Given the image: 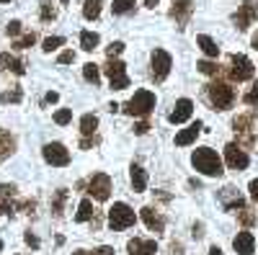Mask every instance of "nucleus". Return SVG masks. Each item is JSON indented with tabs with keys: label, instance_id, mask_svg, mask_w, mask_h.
Returning <instances> with one entry per match:
<instances>
[{
	"label": "nucleus",
	"instance_id": "obj_1",
	"mask_svg": "<svg viewBox=\"0 0 258 255\" xmlns=\"http://www.w3.org/2000/svg\"><path fill=\"white\" fill-rule=\"evenodd\" d=\"M191 162H194V167H197L199 173H204L209 178H220L225 173V170H222V160H220V155L214 152L212 147H199V150H194Z\"/></svg>",
	"mask_w": 258,
	"mask_h": 255
},
{
	"label": "nucleus",
	"instance_id": "obj_2",
	"mask_svg": "<svg viewBox=\"0 0 258 255\" xmlns=\"http://www.w3.org/2000/svg\"><path fill=\"white\" fill-rule=\"evenodd\" d=\"M153 109H155V93L153 91H137L132 98L126 101V106H124V111L129 114V116H150L153 114Z\"/></svg>",
	"mask_w": 258,
	"mask_h": 255
},
{
	"label": "nucleus",
	"instance_id": "obj_3",
	"mask_svg": "<svg viewBox=\"0 0 258 255\" xmlns=\"http://www.w3.org/2000/svg\"><path fill=\"white\" fill-rule=\"evenodd\" d=\"M207 96H209L212 106H214L217 111H225V109H230V106L235 103V91L230 88L227 82H222V80L209 82V85H207Z\"/></svg>",
	"mask_w": 258,
	"mask_h": 255
},
{
	"label": "nucleus",
	"instance_id": "obj_4",
	"mask_svg": "<svg viewBox=\"0 0 258 255\" xmlns=\"http://www.w3.org/2000/svg\"><path fill=\"white\" fill-rule=\"evenodd\" d=\"M137 217H135V211L129 209L124 201H116L111 209H109V227L114 232H121V229H129V227H135Z\"/></svg>",
	"mask_w": 258,
	"mask_h": 255
},
{
	"label": "nucleus",
	"instance_id": "obj_5",
	"mask_svg": "<svg viewBox=\"0 0 258 255\" xmlns=\"http://www.w3.org/2000/svg\"><path fill=\"white\" fill-rule=\"evenodd\" d=\"M227 75H230V80L243 82V80H250V77L255 75V67H253V62H250L245 54H232V57H230V70H227Z\"/></svg>",
	"mask_w": 258,
	"mask_h": 255
},
{
	"label": "nucleus",
	"instance_id": "obj_6",
	"mask_svg": "<svg viewBox=\"0 0 258 255\" xmlns=\"http://www.w3.org/2000/svg\"><path fill=\"white\" fill-rule=\"evenodd\" d=\"M103 72H106V77H109V82H111L114 91L129 88V75H126V65H124V62L109 59V62H106V67H103Z\"/></svg>",
	"mask_w": 258,
	"mask_h": 255
},
{
	"label": "nucleus",
	"instance_id": "obj_7",
	"mask_svg": "<svg viewBox=\"0 0 258 255\" xmlns=\"http://www.w3.org/2000/svg\"><path fill=\"white\" fill-rule=\"evenodd\" d=\"M88 194L96 201H109V196H111V178L106 173H93L91 181H88Z\"/></svg>",
	"mask_w": 258,
	"mask_h": 255
},
{
	"label": "nucleus",
	"instance_id": "obj_8",
	"mask_svg": "<svg viewBox=\"0 0 258 255\" xmlns=\"http://www.w3.org/2000/svg\"><path fill=\"white\" fill-rule=\"evenodd\" d=\"M170 67H173V59L165 49H155L153 52V77L158 82H163L168 75H170Z\"/></svg>",
	"mask_w": 258,
	"mask_h": 255
},
{
	"label": "nucleus",
	"instance_id": "obj_9",
	"mask_svg": "<svg viewBox=\"0 0 258 255\" xmlns=\"http://www.w3.org/2000/svg\"><path fill=\"white\" fill-rule=\"evenodd\" d=\"M255 18H258V3L255 0H245V3L238 8V13H235V26H238L240 31H248Z\"/></svg>",
	"mask_w": 258,
	"mask_h": 255
},
{
	"label": "nucleus",
	"instance_id": "obj_10",
	"mask_svg": "<svg viewBox=\"0 0 258 255\" xmlns=\"http://www.w3.org/2000/svg\"><path fill=\"white\" fill-rule=\"evenodd\" d=\"M44 160L49 162V165H57V167H64L70 162V152L64 150V144H59V142H49V144H44Z\"/></svg>",
	"mask_w": 258,
	"mask_h": 255
},
{
	"label": "nucleus",
	"instance_id": "obj_11",
	"mask_svg": "<svg viewBox=\"0 0 258 255\" xmlns=\"http://www.w3.org/2000/svg\"><path fill=\"white\" fill-rule=\"evenodd\" d=\"M225 160H227V165H230L232 170H245L248 162H250V157L245 155V150H243L240 144H235V142H230V144L225 147Z\"/></svg>",
	"mask_w": 258,
	"mask_h": 255
},
{
	"label": "nucleus",
	"instance_id": "obj_12",
	"mask_svg": "<svg viewBox=\"0 0 258 255\" xmlns=\"http://www.w3.org/2000/svg\"><path fill=\"white\" fill-rule=\"evenodd\" d=\"M191 13H194V3H191V0H173V3H170V18H176L178 29L186 26V21L191 18Z\"/></svg>",
	"mask_w": 258,
	"mask_h": 255
},
{
	"label": "nucleus",
	"instance_id": "obj_13",
	"mask_svg": "<svg viewBox=\"0 0 258 255\" xmlns=\"http://www.w3.org/2000/svg\"><path fill=\"white\" fill-rule=\"evenodd\" d=\"M140 214H142V222L147 224V229H153L155 235H160V232L165 229V219L158 214V211H155L153 206H142Z\"/></svg>",
	"mask_w": 258,
	"mask_h": 255
},
{
	"label": "nucleus",
	"instance_id": "obj_14",
	"mask_svg": "<svg viewBox=\"0 0 258 255\" xmlns=\"http://www.w3.org/2000/svg\"><path fill=\"white\" fill-rule=\"evenodd\" d=\"M126 250H129V255H155L158 252V245H155V240L135 237V240L126 242Z\"/></svg>",
	"mask_w": 258,
	"mask_h": 255
},
{
	"label": "nucleus",
	"instance_id": "obj_15",
	"mask_svg": "<svg viewBox=\"0 0 258 255\" xmlns=\"http://www.w3.org/2000/svg\"><path fill=\"white\" fill-rule=\"evenodd\" d=\"M191 114H194V103H191L188 98H181V101L176 103V109L170 111L168 121H170V124H183V121H186Z\"/></svg>",
	"mask_w": 258,
	"mask_h": 255
},
{
	"label": "nucleus",
	"instance_id": "obj_16",
	"mask_svg": "<svg viewBox=\"0 0 258 255\" xmlns=\"http://www.w3.org/2000/svg\"><path fill=\"white\" fill-rule=\"evenodd\" d=\"M232 247L238 255H250L253 247H255V240H253L250 232H238V237L232 240Z\"/></svg>",
	"mask_w": 258,
	"mask_h": 255
},
{
	"label": "nucleus",
	"instance_id": "obj_17",
	"mask_svg": "<svg viewBox=\"0 0 258 255\" xmlns=\"http://www.w3.org/2000/svg\"><path fill=\"white\" fill-rule=\"evenodd\" d=\"M199 132H202V121H194V124H188L186 129H181V132L176 134V144H178V147H186V144H191L194 139L199 137Z\"/></svg>",
	"mask_w": 258,
	"mask_h": 255
},
{
	"label": "nucleus",
	"instance_id": "obj_18",
	"mask_svg": "<svg viewBox=\"0 0 258 255\" xmlns=\"http://www.w3.org/2000/svg\"><path fill=\"white\" fill-rule=\"evenodd\" d=\"M232 126H235V132L238 134H243V142L245 144H250L253 139H250V126H253V114H243V116H235L232 119Z\"/></svg>",
	"mask_w": 258,
	"mask_h": 255
},
{
	"label": "nucleus",
	"instance_id": "obj_19",
	"mask_svg": "<svg viewBox=\"0 0 258 255\" xmlns=\"http://www.w3.org/2000/svg\"><path fill=\"white\" fill-rule=\"evenodd\" d=\"M222 204H225V209H243L245 206V201H243V196L238 194L235 188H225L222 191Z\"/></svg>",
	"mask_w": 258,
	"mask_h": 255
},
{
	"label": "nucleus",
	"instance_id": "obj_20",
	"mask_svg": "<svg viewBox=\"0 0 258 255\" xmlns=\"http://www.w3.org/2000/svg\"><path fill=\"white\" fill-rule=\"evenodd\" d=\"M3 70H13L16 75H24V72H26L24 62L16 59V57H11L8 52H6V54H0V72H3Z\"/></svg>",
	"mask_w": 258,
	"mask_h": 255
},
{
	"label": "nucleus",
	"instance_id": "obj_21",
	"mask_svg": "<svg viewBox=\"0 0 258 255\" xmlns=\"http://www.w3.org/2000/svg\"><path fill=\"white\" fill-rule=\"evenodd\" d=\"M13 196H16V186L13 183H3V186H0V201H3V211H6V214H13V211H16V206L11 204Z\"/></svg>",
	"mask_w": 258,
	"mask_h": 255
},
{
	"label": "nucleus",
	"instance_id": "obj_22",
	"mask_svg": "<svg viewBox=\"0 0 258 255\" xmlns=\"http://www.w3.org/2000/svg\"><path fill=\"white\" fill-rule=\"evenodd\" d=\"M129 178H132V188L137 191V194H142V191L147 188V173H145L140 165H132V170H129Z\"/></svg>",
	"mask_w": 258,
	"mask_h": 255
},
{
	"label": "nucleus",
	"instance_id": "obj_23",
	"mask_svg": "<svg viewBox=\"0 0 258 255\" xmlns=\"http://www.w3.org/2000/svg\"><path fill=\"white\" fill-rule=\"evenodd\" d=\"M16 150V137L11 132H0V160L11 157Z\"/></svg>",
	"mask_w": 258,
	"mask_h": 255
},
{
	"label": "nucleus",
	"instance_id": "obj_24",
	"mask_svg": "<svg viewBox=\"0 0 258 255\" xmlns=\"http://www.w3.org/2000/svg\"><path fill=\"white\" fill-rule=\"evenodd\" d=\"M197 44L202 47V52H204L207 57H220V47H217V41L209 39L207 34H199V36H197Z\"/></svg>",
	"mask_w": 258,
	"mask_h": 255
},
{
	"label": "nucleus",
	"instance_id": "obj_25",
	"mask_svg": "<svg viewBox=\"0 0 258 255\" xmlns=\"http://www.w3.org/2000/svg\"><path fill=\"white\" fill-rule=\"evenodd\" d=\"M96 217V209L91 204V199H83L80 206H78V214H75V222H91Z\"/></svg>",
	"mask_w": 258,
	"mask_h": 255
},
{
	"label": "nucleus",
	"instance_id": "obj_26",
	"mask_svg": "<svg viewBox=\"0 0 258 255\" xmlns=\"http://www.w3.org/2000/svg\"><path fill=\"white\" fill-rule=\"evenodd\" d=\"M98 41H101V36H98L96 31H83V34H80V47H83L85 52H93V49L98 47Z\"/></svg>",
	"mask_w": 258,
	"mask_h": 255
},
{
	"label": "nucleus",
	"instance_id": "obj_27",
	"mask_svg": "<svg viewBox=\"0 0 258 255\" xmlns=\"http://www.w3.org/2000/svg\"><path fill=\"white\" fill-rule=\"evenodd\" d=\"M83 77L88 80L93 88L101 82V70H98V65H93V62H88V65H83Z\"/></svg>",
	"mask_w": 258,
	"mask_h": 255
},
{
	"label": "nucleus",
	"instance_id": "obj_28",
	"mask_svg": "<svg viewBox=\"0 0 258 255\" xmlns=\"http://www.w3.org/2000/svg\"><path fill=\"white\" fill-rule=\"evenodd\" d=\"M96 126H98V119H96L93 114H85V116L80 119V132H83L85 137H93Z\"/></svg>",
	"mask_w": 258,
	"mask_h": 255
},
{
	"label": "nucleus",
	"instance_id": "obj_29",
	"mask_svg": "<svg viewBox=\"0 0 258 255\" xmlns=\"http://www.w3.org/2000/svg\"><path fill=\"white\" fill-rule=\"evenodd\" d=\"M83 16L88 18V21H96L101 16V0H85V6H83Z\"/></svg>",
	"mask_w": 258,
	"mask_h": 255
},
{
	"label": "nucleus",
	"instance_id": "obj_30",
	"mask_svg": "<svg viewBox=\"0 0 258 255\" xmlns=\"http://www.w3.org/2000/svg\"><path fill=\"white\" fill-rule=\"evenodd\" d=\"M238 219H240V224H243V227H250V224H255V222H258V211H253V209H245V206H243V209L238 211Z\"/></svg>",
	"mask_w": 258,
	"mask_h": 255
},
{
	"label": "nucleus",
	"instance_id": "obj_31",
	"mask_svg": "<svg viewBox=\"0 0 258 255\" xmlns=\"http://www.w3.org/2000/svg\"><path fill=\"white\" fill-rule=\"evenodd\" d=\"M111 11H114L116 16H124V13H129V11H135V0H114Z\"/></svg>",
	"mask_w": 258,
	"mask_h": 255
},
{
	"label": "nucleus",
	"instance_id": "obj_32",
	"mask_svg": "<svg viewBox=\"0 0 258 255\" xmlns=\"http://www.w3.org/2000/svg\"><path fill=\"white\" fill-rule=\"evenodd\" d=\"M64 199H68V191H64V188H59L57 194H54V201H52V211H54L57 217L62 214V206H64Z\"/></svg>",
	"mask_w": 258,
	"mask_h": 255
},
{
	"label": "nucleus",
	"instance_id": "obj_33",
	"mask_svg": "<svg viewBox=\"0 0 258 255\" xmlns=\"http://www.w3.org/2000/svg\"><path fill=\"white\" fill-rule=\"evenodd\" d=\"M39 13H41V21H54V18H57V11L52 8L49 0H41V8H39Z\"/></svg>",
	"mask_w": 258,
	"mask_h": 255
},
{
	"label": "nucleus",
	"instance_id": "obj_34",
	"mask_svg": "<svg viewBox=\"0 0 258 255\" xmlns=\"http://www.w3.org/2000/svg\"><path fill=\"white\" fill-rule=\"evenodd\" d=\"M199 72H204V75H220V65H214V62H209V59H204V62H199Z\"/></svg>",
	"mask_w": 258,
	"mask_h": 255
},
{
	"label": "nucleus",
	"instance_id": "obj_35",
	"mask_svg": "<svg viewBox=\"0 0 258 255\" xmlns=\"http://www.w3.org/2000/svg\"><path fill=\"white\" fill-rule=\"evenodd\" d=\"M62 44H64L62 36H47V39H44V52H54V49H59Z\"/></svg>",
	"mask_w": 258,
	"mask_h": 255
},
{
	"label": "nucleus",
	"instance_id": "obj_36",
	"mask_svg": "<svg viewBox=\"0 0 258 255\" xmlns=\"http://www.w3.org/2000/svg\"><path fill=\"white\" fill-rule=\"evenodd\" d=\"M34 41H36V34L31 31V34H26V36H21L13 47H16V49H29V47H34Z\"/></svg>",
	"mask_w": 258,
	"mask_h": 255
},
{
	"label": "nucleus",
	"instance_id": "obj_37",
	"mask_svg": "<svg viewBox=\"0 0 258 255\" xmlns=\"http://www.w3.org/2000/svg\"><path fill=\"white\" fill-rule=\"evenodd\" d=\"M70 119H73V111H70V109H59V111L54 114V124H59V126L70 124Z\"/></svg>",
	"mask_w": 258,
	"mask_h": 255
},
{
	"label": "nucleus",
	"instance_id": "obj_38",
	"mask_svg": "<svg viewBox=\"0 0 258 255\" xmlns=\"http://www.w3.org/2000/svg\"><path fill=\"white\" fill-rule=\"evenodd\" d=\"M243 101H245L248 106H258V82H253V85H250V91L243 96Z\"/></svg>",
	"mask_w": 258,
	"mask_h": 255
},
{
	"label": "nucleus",
	"instance_id": "obj_39",
	"mask_svg": "<svg viewBox=\"0 0 258 255\" xmlns=\"http://www.w3.org/2000/svg\"><path fill=\"white\" fill-rule=\"evenodd\" d=\"M121 52H124V44H121V41H111V44H109V49H106V54H109V59L119 57Z\"/></svg>",
	"mask_w": 258,
	"mask_h": 255
},
{
	"label": "nucleus",
	"instance_id": "obj_40",
	"mask_svg": "<svg viewBox=\"0 0 258 255\" xmlns=\"http://www.w3.org/2000/svg\"><path fill=\"white\" fill-rule=\"evenodd\" d=\"M0 101H3V103H18V101H21V91H13V93H3V96H0Z\"/></svg>",
	"mask_w": 258,
	"mask_h": 255
},
{
	"label": "nucleus",
	"instance_id": "obj_41",
	"mask_svg": "<svg viewBox=\"0 0 258 255\" xmlns=\"http://www.w3.org/2000/svg\"><path fill=\"white\" fill-rule=\"evenodd\" d=\"M6 31H8V36H18L21 34V21H11Z\"/></svg>",
	"mask_w": 258,
	"mask_h": 255
},
{
	"label": "nucleus",
	"instance_id": "obj_42",
	"mask_svg": "<svg viewBox=\"0 0 258 255\" xmlns=\"http://www.w3.org/2000/svg\"><path fill=\"white\" fill-rule=\"evenodd\" d=\"M70 62H75V52H62L59 54V65H70Z\"/></svg>",
	"mask_w": 258,
	"mask_h": 255
},
{
	"label": "nucleus",
	"instance_id": "obj_43",
	"mask_svg": "<svg viewBox=\"0 0 258 255\" xmlns=\"http://www.w3.org/2000/svg\"><path fill=\"white\" fill-rule=\"evenodd\" d=\"M147 129H150V124H147V121L135 124V134H147Z\"/></svg>",
	"mask_w": 258,
	"mask_h": 255
},
{
	"label": "nucleus",
	"instance_id": "obj_44",
	"mask_svg": "<svg viewBox=\"0 0 258 255\" xmlns=\"http://www.w3.org/2000/svg\"><path fill=\"white\" fill-rule=\"evenodd\" d=\"M24 240H26V245H31V247H39V240H36V235H31V232H26V235H24Z\"/></svg>",
	"mask_w": 258,
	"mask_h": 255
},
{
	"label": "nucleus",
	"instance_id": "obj_45",
	"mask_svg": "<svg viewBox=\"0 0 258 255\" xmlns=\"http://www.w3.org/2000/svg\"><path fill=\"white\" fill-rule=\"evenodd\" d=\"M44 101H47V103H57V101H59V93H57V91H49V93L44 96Z\"/></svg>",
	"mask_w": 258,
	"mask_h": 255
},
{
	"label": "nucleus",
	"instance_id": "obj_46",
	"mask_svg": "<svg viewBox=\"0 0 258 255\" xmlns=\"http://www.w3.org/2000/svg\"><path fill=\"white\" fill-rule=\"evenodd\" d=\"M250 196L258 201V178H255V181H250Z\"/></svg>",
	"mask_w": 258,
	"mask_h": 255
},
{
	"label": "nucleus",
	"instance_id": "obj_47",
	"mask_svg": "<svg viewBox=\"0 0 258 255\" xmlns=\"http://www.w3.org/2000/svg\"><path fill=\"white\" fill-rule=\"evenodd\" d=\"M96 142H98V139H91V137H88V139H83V142H80V147H83V150H91Z\"/></svg>",
	"mask_w": 258,
	"mask_h": 255
},
{
	"label": "nucleus",
	"instance_id": "obj_48",
	"mask_svg": "<svg viewBox=\"0 0 258 255\" xmlns=\"http://www.w3.org/2000/svg\"><path fill=\"white\" fill-rule=\"evenodd\" d=\"M170 250H173V252H170V255H183V247H181L178 242H173V245H170Z\"/></svg>",
	"mask_w": 258,
	"mask_h": 255
},
{
	"label": "nucleus",
	"instance_id": "obj_49",
	"mask_svg": "<svg viewBox=\"0 0 258 255\" xmlns=\"http://www.w3.org/2000/svg\"><path fill=\"white\" fill-rule=\"evenodd\" d=\"M96 255H114V250L103 245V247H98V250H96Z\"/></svg>",
	"mask_w": 258,
	"mask_h": 255
},
{
	"label": "nucleus",
	"instance_id": "obj_50",
	"mask_svg": "<svg viewBox=\"0 0 258 255\" xmlns=\"http://www.w3.org/2000/svg\"><path fill=\"white\" fill-rule=\"evenodd\" d=\"M191 235H194V237H202V235H204V232H202V224H194V232H191Z\"/></svg>",
	"mask_w": 258,
	"mask_h": 255
},
{
	"label": "nucleus",
	"instance_id": "obj_51",
	"mask_svg": "<svg viewBox=\"0 0 258 255\" xmlns=\"http://www.w3.org/2000/svg\"><path fill=\"white\" fill-rule=\"evenodd\" d=\"M145 6H147V8H158L160 3H158V0H145Z\"/></svg>",
	"mask_w": 258,
	"mask_h": 255
},
{
	"label": "nucleus",
	"instance_id": "obj_52",
	"mask_svg": "<svg viewBox=\"0 0 258 255\" xmlns=\"http://www.w3.org/2000/svg\"><path fill=\"white\" fill-rule=\"evenodd\" d=\"M209 255H225V252H222L220 247H212V250H209Z\"/></svg>",
	"mask_w": 258,
	"mask_h": 255
},
{
	"label": "nucleus",
	"instance_id": "obj_53",
	"mask_svg": "<svg viewBox=\"0 0 258 255\" xmlns=\"http://www.w3.org/2000/svg\"><path fill=\"white\" fill-rule=\"evenodd\" d=\"M253 49H258V31L253 34Z\"/></svg>",
	"mask_w": 258,
	"mask_h": 255
},
{
	"label": "nucleus",
	"instance_id": "obj_54",
	"mask_svg": "<svg viewBox=\"0 0 258 255\" xmlns=\"http://www.w3.org/2000/svg\"><path fill=\"white\" fill-rule=\"evenodd\" d=\"M73 255H91V252H85V250H78V252H73Z\"/></svg>",
	"mask_w": 258,
	"mask_h": 255
},
{
	"label": "nucleus",
	"instance_id": "obj_55",
	"mask_svg": "<svg viewBox=\"0 0 258 255\" xmlns=\"http://www.w3.org/2000/svg\"><path fill=\"white\" fill-rule=\"evenodd\" d=\"M68 3H70V0H62V6H68Z\"/></svg>",
	"mask_w": 258,
	"mask_h": 255
},
{
	"label": "nucleus",
	"instance_id": "obj_56",
	"mask_svg": "<svg viewBox=\"0 0 258 255\" xmlns=\"http://www.w3.org/2000/svg\"><path fill=\"white\" fill-rule=\"evenodd\" d=\"M0 3H11V0H0Z\"/></svg>",
	"mask_w": 258,
	"mask_h": 255
},
{
	"label": "nucleus",
	"instance_id": "obj_57",
	"mask_svg": "<svg viewBox=\"0 0 258 255\" xmlns=\"http://www.w3.org/2000/svg\"><path fill=\"white\" fill-rule=\"evenodd\" d=\"M0 250H3V240H0Z\"/></svg>",
	"mask_w": 258,
	"mask_h": 255
}]
</instances>
